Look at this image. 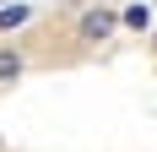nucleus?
I'll return each instance as SVG.
<instances>
[{
	"mask_svg": "<svg viewBox=\"0 0 157 152\" xmlns=\"http://www.w3.org/2000/svg\"><path fill=\"white\" fill-rule=\"evenodd\" d=\"M119 22H125V27H136V33H141L146 22H152V11H146V6H125V16H119Z\"/></svg>",
	"mask_w": 157,
	"mask_h": 152,
	"instance_id": "4",
	"label": "nucleus"
},
{
	"mask_svg": "<svg viewBox=\"0 0 157 152\" xmlns=\"http://www.w3.org/2000/svg\"><path fill=\"white\" fill-rule=\"evenodd\" d=\"M109 33H114V11H103V6H98V11H87V16H81V38L103 44Z\"/></svg>",
	"mask_w": 157,
	"mask_h": 152,
	"instance_id": "1",
	"label": "nucleus"
},
{
	"mask_svg": "<svg viewBox=\"0 0 157 152\" xmlns=\"http://www.w3.org/2000/svg\"><path fill=\"white\" fill-rule=\"evenodd\" d=\"M27 6H0V27H6V33H11V27H22V22H27Z\"/></svg>",
	"mask_w": 157,
	"mask_h": 152,
	"instance_id": "3",
	"label": "nucleus"
},
{
	"mask_svg": "<svg viewBox=\"0 0 157 152\" xmlns=\"http://www.w3.org/2000/svg\"><path fill=\"white\" fill-rule=\"evenodd\" d=\"M22 76V54L16 49H0V82H16Z\"/></svg>",
	"mask_w": 157,
	"mask_h": 152,
	"instance_id": "2",
	"label": "nucleus"
}]
</instances>
